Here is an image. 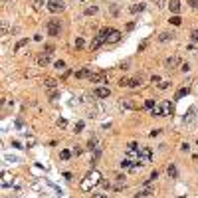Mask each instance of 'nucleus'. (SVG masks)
<instances>
[{"label": "nucleus", "instance_id": "obj_3", "mask_svg": "<svg viewBox=\"0 0 198 198\" xmlns=\"http://www.w3.org/2000/svg\"><path fill=\"white\" fill-rule=\"evenodd\" d=\"M151 157H152V151L149 149V147H139V149H137V160L141 163V165L149 163Z\"/></svg>", "mask_w": 198, "mask_h": 198}, {"label": "nucleus", "instance_id": "obj_39", "mask_svg": "<svg viewBox=\"0 0 198 198\" xmlns=\"http://www.w3.org/2000/svg\"><path fill=\"white\" fill-rule=\"evenodd\" d=\"M165 4H166V0H157V6L158 8H165Z\"/></svg>", "mask_w": 198, "mask_h": 198}, {"label": "nucleus", "instance_id": "obj_5", "mask_svg": "<svg viewBox=\"0 0 198 198\" xmlns=\"http://www.w3.org/2000/svg\"><path fill=\"white\" fill-rule=\"evenodd\" d=\"M66 8V4H64V0H48V10L50 12H61Z\"/></svg>", "mask_w": 198, "mask_h": 198}, {"label": "nucleus", "instance_id": "obj_33", "mask_svg": "<svg viewBox=\"0 0 198 198\" xmlns=\"http://www.w3.org/2000/svg\"><path fill=\"white\" fill-rule=\"evenodd\" d=\"M58 127L66 129V127H67V121H66V119H58Z\"/></svg>", "mask_w": 198, "mask_h": 198}, {"label": "nucleus", "instance_id": "obj_9", "mask_svg": "<svg viewBox=\"0 0 198 198\" xmlns=\"http://www.w3.org/2000/svg\"><path fill=\"white\" fill-rule=\"evenodd\" d=\"M105 79H107V72H99V73H91L89 81L91 83H103Z\"/></svg>", "mask_w": 198, "mask_h": 198}, {"label": "nucleus", "instance_id": "obj_20", "mask_svg": "<svg viewBox=\"0 0 198 198\" xmlns=\"http://www.w3.org/2000/svg\"><path fill=\"white\" fill-rule=\"evenodd\" d=\"M143 83V79L141 77H133V79H129V87H139Z\"/></svg>", "mask_w": 198, "mask_h": 198}, {"label": "nucleus", "instance_id": "obj_12", "mask_svg": "<svg viewBox=\"0 0 198 198\" xmlns=\"http://www.w3.org/2000/svg\"><path fill=\"white\" fill-rule=\"evenodd\" d=\"M121 105L125 107V109H139V105H137V103H135V101H133L131 97L123 99V101H121Z\"/></svg>", "mask_w": 198, "mask_h": 198}, {"label": "nucleus", "instance_id": "obj_8", "mask_svg": "<svg viewBox=\"0 0 198 198\" xmlns=\"http://www.w3.org/2000/svg\"><path fill=\"white\" fill-rule=\"evenodd\" d=\"M105 42H107L105 36H103V34H97V36L93 38V42H91V50H97V48H101Z\"/></svg>", "mask_w": 198, "mask_h": 198}, {"label": "nucleus", "instance_id": "obj_6", "mask_svg": "<svg viewBox=\"0 0 198 198\" xmlns=\"http://www.w3.org/2000/svg\"><path fill=\"white\" fill-rule=\"evenodd\" d=\"M93 95H95V97H99V99H107L109 95H111V89H109V87H105V85H99V87H95Z\"/></svg>", "mask_w": 198, "mask_h": 198}, {"label": "nucleus", "instance_id": "obj_22", "mask_svg": "<svg viewBox=\"0 0 198 198\" xmlns=\"http://www.w3.org/2000/svg\"><path fill=\"white\" fill-rule=\"evenodd\" d=\"M93 14H97V6H87L85 8V16H93Z\"/></svg>", "mask_w": 198, "mask_h": 198}, {"label": "nucleus", "instance_id": "obj_34", "mask_svg": "<svg viewBox=\"0 0 198 198\" xmlns=\"http://www.w3.org/2000/svg\"><path fill=\"white\" fill-rule=\"evenodd\" d=\"M145 107H147V109H152V107H155V101H152V99H147V101H145Z\"/></svg>", "mask_w": 198, "mask_h": 198}, {"label": "nucleus", "instance_id": "obj_1", "mask_svg": "<svg viewBox=\"0 0 198 198\" xmlns=\"http://www.w3.org/2000/svg\"><path fill=\"white\" fill-rule=\"evenodd\" d=\"M171 111H172L171 101H160L151 109V115L152 117H166V115H171Z\"/></svg>", "mask_w": 198, "mask_h": 198}, {"label": "nucleus", "instance_id": "obj_35", "mask_svg": "<svg viewBox=\"0 0 198 198\" xmlns=\"http://www.w3.org/2000/svg\"><path fill=\"white\" fill-rule=\"evenodd\" d=\"M160 81H163V79L158 77V75H152V77H151V83H157V85H158Z\"/></svg>", "mask_w": 198, "mask_h": 198}, {"label": "nucleus", "instance_id": "obj_44", "mask_svg": "<svg viewBox=\"0 0 198 198\" xmlns=\"http://www.w3.org/2000/svg\"><path fill=\"white\" fill-rule=\"evenodd\" d=\"M196 145H198V141H196Z\"/></svg>", "mask_w": 198, "mask_h": 198}, {"label": "nucleus", "instance_id": "obj_38", "mask_svg": "<svg viewBox=\"0 0 198 198\" xmlns=\"http://www.w3.org/2000/svg\"><path fill=\"white\" fill-rule=\"evenodd\" d=\"M188 4H190V8H198V0H188Z\"/></svg>", "mask_w": 198, "mask_h": 198}, {"label": "nucleus", "instance_id": "obj_2", "mask_svg": "<svg viewBox=\"0 0 198 198\" xmlns=\"http://www.w3.org/2000/svg\"><path fill=\"white\" fill-rule=\"evenodd\" d=\"M99 178H101V174H99L97 171L89 172V174L85 176V180L81 182V188H83V190H89V188H91L93 184H97V182H99Z\"/></svg>", "mask_w": 198, "mask_h": 198}, {"label": "nucleus", "instance_id": "obj_25", "mask_svg": "<svg viewBox=\"0 0 198 198\" xmlns=\"http://www.w3.org/2000/svg\"><path fill=\"white\" fill-rule=\"evenodd\" d=\"M26 44H28V40H26V38H22V40H20V42H18V44H16V46H14V50H16V52H18L20 48H22V46H26Z\"/></svg>", "mask_w": 198, "mask_h": 198}, {"label": "nucleus", "instance_id": "obj_21", "mask_svg": "<svg viewBox=\"0 0 198 198\" xmlns=\"http://www.w3.org/2000/svg\"><path fill=\"white\" fill-rule=\"evenodd\" d=\"M188 91H190L188 87H182V89H180V91L174 95V99H180V97H184V95H188Z\"/></svg>", "mask_w": 198, "mask_h": 198}, {"label": "nucleus", "instance_id": "obj_15", "mask_svg": "<svg viewBox=\"0 0 198 198\" xmlns=\"http://www.w3.org/2000/svg\"><path fill=\"white\" fill-rule=\"evenodd\" d=\"M44 85H46L48 89H56V85H58V81H56L53 77H46V79H44Z\"/></svg>", "mask_w": 198, "mask_h": 198}, {"label": "nucleus", "instance_id": "obj_27", "mask_svg": "<svg viewBox=\"0 0 198 198\" xmlns=\"http://www.w3.org/2000/svg\"><path fill=\"white\" fill-rule=\"evenodd\" d=\"M83 46H85V42H83V38H77V40H75V48H77V50H81Z\"/></svg>", "mask_w": 198, "mask_h": 198}, {"label": "nucleus", "instance_id": "obj_11", "mask_svg": "<svg viewBox=\"0 0 198 198\" xmlns=\"http://www.w3.org/2000/svg\"><path fill=\"white\" fill-rule=\"evenodd\" d=\"M50 56H52V53H40V56H38V66L40 67H46L48 64H50Z\"/></svg>", "mask_w": 198, "mask_h": 198}, {"label": "nucleus", "instance_id": "obj_24", "mask_svg": "<svg viewBox=\"0 0 198 198\" xmlns=\"http://www.w3.org/2000/svg\"><path fill=\"white\" fill-rule=\"evenodd\" d=\"M194 113H196V109H190V111H188V115L184 117V121H186V123H190L192 119H194Z\"/></svg>", "mask_w": 198, "mask_h": 198}, {"label": "nucleus", "instance_id": "obj_28", "mask_svg": "<svg viewBox=\"0 0 198 198\" xmlns=\"http://www.w3.org/2000/svg\"><path fill=\"white\" fill-rule=\"evenodd\" d=\"M56 69H66V61L58 59V61H56Z\"/></svg>", "mask_w": 198, "mask_h": 198}, {"label": "nucleus", "instance_id": "obj_10", "mask_svg": "<svg viewBox=\"0 0 198 198\" xmlns=\"http://www.w3.org/2000/svg\"><path fill=\"white\" fill-rule=\"evenodd\" d=\"M152 194H155V188H151V186H145L143 190L137 192V198H151Z\"/></svg>", "mask_w": 198, "mask_h": 198}, {"label": "nucleus", "instance_id": "obj_41", "mask_svg": "<svg viewBox=\"0 0 198 198\" xmlns=\"http://www.w3.org/2000/svg\"><path fill=\"white\" fill-rule=\"evenodd\" d=\"M91 198H107V194H91Z\"/></svg>", "mask_w": 198, "mask_h": 198}, {"label": "nucleus", "instance_id": "obj_19", "mask_svg": "<svg viewBox=\"0 0 198 198\" xmlns=\"http://www.w3.org/2000/svg\"><path fill=\"white\" fill-rule=\"evenodd\" d=\"M166 172H168V176H171V178H176L178 176V171H176V166H174V165H168Z\"/></svg>", "mask_w": 198, "mask_h": 198}, {"label": "nucleus", "instance_id": "obj_13", "mask_svg": "<svg viewBox=\"0 0 198 198\" xmlns=\"http://www.w3.org/2000/svg\"><path fill=\"white\" fill-rule=\"evenodd\" d=\"M121 36H123V34L119 32V30H115V32H113L111 36H109V38H107V42H109V44H117L119 40H121Z\"/></svg>", "mask_w": 198, "mask_h": 198}, {"label": "nucleus", "instance_id": "obj_17", "mask_svg": "<svg viewBox=\"0 0 198 198\" xmlns=\"http://www.w3.org/2000/svg\"><path fill=\"white\" fill-rule=\"evenodd\" d=\"M168 6H171V12L176 14L178 10H180V0H171V2H168Z\"/></svg>", "mask_w": 198, "mask_h": 198}, {"label": "nucleus", "instance_id": "obj_16", "mask_svg": "<svg viewBox=\"0 0 198 198\" xmlns=\"http://www.w3.org/2000/svg\"><path fill=\"white\" fill-rule=\"evenodd\" d=\"M143 10H145V4H131V6H129V12H131V14L143 12Z\"/></svg>", "mask_w": 198, "mask_h": 198}, {"label": "nucleus", "instance_id": "obj_23", "mask_svg": "<svg viewBox=\"0 0 198 198\" xmlns=\"http://www.w3.org/2000/svg\"><path fill=\"white\" fill-rule=\"evenodd\" d=\"M59 157H61V160H67V158H69V157H72V152H69V151H67V149H64V151H61V152H59Z\"/></svg>", "mask_w": 198, "mask_h": 198}, {"label": "nucleus", "instance_id": "obj_31", "mask_svg": "<svg viewBox=\"0 0 198 198\" xmlns=\"http://www.w3.org/2000/svg\"><path fill=\"white\" fill-rule=\"evenodd\" d=\"M42 6H44V0H36V2H34V8H36V10H42Z\"/></svg>", "mask_w": 198, "mask_h": 198}, {"label": "nucleus", "instance_id": "obj_14", "mask_svg": "<svg viewBox=\"0 0 198 198\" xmlns=\"http://www.w3.org/2000/svg\"><path fill=\"white\" fill-rule=\"evenodd\" d=\"M75 77L81 79V77H91V69L89 67H83V69H79L77 73H75Z\"/></svg>", "mask_w": 198, "mask_h": 198}, {"label": "nucleus", "instance_id": "obj_7", "mask_svg": "<svg viewBox=\"0 0 198 198\" xmlns=\"http://www.w3.org/2000/svg\"><path fill=\"white\" fill-rule=\"evenodd\" d=\"M176 66H180V58H178V56H171V58L165 59V67L166 69H174Z\"/></svg>", "mask_w": 198, "mask_h": 198}, {"label": "nucleus", "instance_id": "obj_37", "mask_svg": "<svg viewBox=\"0 0 198 198\" xmlns=\"http://www.w3.org/2000/svg\"><path fill=\"white\" fill-rule=\"evenodd\" d=\"M160 135V129H152L151 131V137H158Z\"/></svg>", "mask_w": 198, "mask_h": 198}, {"label": "nucleus", "instance_id": "obj_18", "mask_svg": "<svg viewBox=\"0 0 198 198\" xmlns=\"http://www.w3.org/2000/svg\"><path fill=\"white\" fill-rule=\"evenodd\" d=\"M172 38H174L172 32H163L160 36H158V42H168V40H172Z\"/></svg>", "mask_w": 198, "mask_h": 198}, {"label": "nucleus", "instance_id": "obj_42", "mask_svg": "<svg viewBox=\"0 0 198 198\" xmlns=\"http://www.w3.org/2000/svg\"><path fill=\"white\" fill-rule=\"evenodd\" d=\"M180 149H182V151H190V145H188V143H184V145L180 147Z\"/></svg>", "mask_w": 198, "mask_h": 198}, {"label": "nucleus", "instance_id": "obj_32", "mask_svg": "<svg viewBox=\"0 0 198 198\" xmlns=\"http://www.w3.org/2000/svg\"><path fill=\"white\" fill-rule=\"evenodd\" d=\"M171 22L174 24V26H180V22H182V20L178 18V16H172V18H171Z\"/></svg>", "mask_w": 198, "mask_h": 198}, {"label": "nucleus", "instance_id": "obj_40", "mask_svg": "<svg viewBox=\"0 0 198 198\" xmlns=\"http://www.w3.org/2000/svg\"><path fill=\"white\" fill-rule=\"evenodd\" d=\"M180 69H182V72H188V69H190V64H182V67H180Z\"/></svg>", "mask_w": 198, "mask_h": 198}, {"label": "nucleus", "instance_id": "obj_29", "mask_svg": "<svg viewBox=\"0 0 198 198\" xmlns=\"http://www.w3.org/2000/svg\"><path fill=\"white\" fill-rule=\"evenodd\" d=\"M119 85H121V87H129V79L121 77V79H119Z\"/></svg>", "mask_w": 198, "mask_h": 198}, {"label": "nucleus", "instance_id": "obj_4", "mask_svg": "<svg viewBox=\"0 0 198 198\" xmlns=\"http://www.w3.org/2000/svg\"><path fill=\"white\" fill-rule=\"evenodd\" d=\"M59 30H61L59 20H48V34L50 36H59Z\"/></svg>", "mask_w": 198, "mask_h": 198}, {"label": "nucleus", "instance_id": "obj_43", "mask_svg": "<svg viewBox=\"0 0 198 198\" xmlns=\"http://www.w3.org/2000/svg\"><path fill=\"white\" fill-rule=\"evenodd\" d=\"M192 158H194V160H198V155H194V157H192Z\"/></svg>", "mask_w": 198, "mask_h": 198}, {"label": "nucleus", "instance_id": "obj_30", "mask_svg": "<svg viewBox=\"0 0 198 198\" xmlns=\"http://www.w3.org/2000/svg\"><path fill=\"white\" fill-rule=\"evenodd\" d=\"M83 131V121H77L75 123V133H81Z\"/></svg>", "mask_w": 198, "mask_h": 198}, {"label": "nucleus", "instance_id": "obj_36", "mask_svg": "<svg viewBox=\"0 0 198 198\" xmlns=\"http://www.w3.org/2000/svg\"><path fill=\"white\" fill-rule=\"evenodd\" d=\"M192 42H198V30H192Z\"/></svg>", "mask_w": 198, "mask_h": 198}, {"label": "nucleus", "instance_id": "obj_26", "mask_svg": "<svg viewBox=\"0 0 198 198\" xmlns=\"http://www.w3.org/2000/svg\"><path fill=\"white\" fill-rule=\"evenodd\" d=\"M168 85H171V81H166V79H163V81L158 83V89H168Z\"/></svg>", "mask_w": 198, "mask_h": 198}]
</instances>
